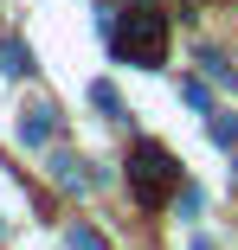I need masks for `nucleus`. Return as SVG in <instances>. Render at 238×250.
I'll return each mask as SVG.
<instances>
[{
	"label": "nucleus",
	"mask_w": 238,
	"mask_h": 250,
	"mask_svg": "<svg viewBox=\"0 0 238 250\" xmlns=\"http://www.w3.org/2000/svg\"><path fill=\"white\" fill-rule=\"evenodd\" d=\"M206 212V192L200 186H180V218H200Z\"/></svg>",
	"instance_id": "nucleus-9"
},
{
	"label": "nucleus",
	"mask_w": 238,
	"mask_h": 250,
	"mask_svg": "<svg viewBox=\"0 0 238 250\" xmlns=\"http://www.w3.org/2000/svg\"><path fill=\"white\" fill-rule=\"evenodd\" d=\"M193 250H213V244H206V237H193Z\"/></svg>",
	"instance_id": "nucleus-12"
},
{
	"label": "nucleus",
	"mask_w": 238,
	"mask_h": 250,
	"mask_svg": "<svg viewBox=\"0 0 238 250\" xmlns=\"http://www.w3.org/2000/svg\"><path fill=\"white\" fill-rule=\"evenodd\" d=\"M180 96H187V103H193V109H206V116H213V96H206V83H200V77H193V83H187Z\"/></svg>",
	"instance_id": "nucleus-11"
},
{
	"label": "nucleus",
	"mask_w": 238,
	"mask_h": 250,
	"mask_svg": "<svg viewBox=\"0 0 238 250\" xmlns=\"http://www.w3.org/2000/svg\"><path fill=\"white\" fill-rule=\"evenodd\" d=\"M200 64H206V71H213V77H219V83H238V71H232V64H225V58H219V52H200Z\"/></svg>",
	"instance_id": "nucleus-10"
},
{
	"label": "nucleus",
	"mask_w": 238,
	"mask_h": 250,
	"mask_svg": "<svg viewBox=\"0 0 238 250\" xmlns=\"http://www.w3.org/2000/svg\"><path fill=\"white\" fill-rule=\"evenodd\" d=\"M52 135H58V109H52V103H32V109L20 116V141H32V147H45Z\"/></svg>",
	"instance_id": "nucleus-4"
},
{
	"label": "nucleus",
	"mask_w": 238,
	"mask_h": 250,
	"mask_svg": "<svg viewBox=\"0 0 238 250\" xmlns=\"http://www.w3.org/2000/svg\"><path fill=\"white\" fill-rule=\"evenodd\" d=\"M97 26L110 32L116 64H161V52H167V20L148 7V0H135L129 13H110V20H97Z\"/></svg>",
	"instance_id": "nucleus-1"
},
{
	"label": "nucleus",
	"mask_w": 238,
	"mask_h": 250,
	"mask_svg": "<svg viewBox=\"0 0 238 250\" xmlns=\"http://www.w3.org/2000/svg\"><path fill=\"white\" fill-rule=\"evenodd\" d=\"M65 244H71V250H103V237L90 231V225H71V231H65Z\"/></svg>",
	"instance_id": "nucleus-8"
},
{
	"label": "nucleus",
	"mask_w": 238,
	"mask_h": 250,
	"mask_svg": "<svg viewBox=\"0 0 238 250\" xmlns=\"http://www.w3.org/2000/svg\"><path fill=\"white\" fill-rule=\"evenodd\" d=\"M174 186H180L174 154H167L161 141H135V147H129V192H135V206H142V212H155Z\"/></svg>",
	"instance_id": "nucleus-2"
},
{
	"label": "nucleus",
	"mask_w": 238,
	"mask_h": 250,
	"mask_svg": "<svg viewBox=\"0 0 238 250\" xmlns=\"http://www.w3.org/2000/svg\"><path fill=\"white\" fill-rule=\"evenodd\" d=\"M232 173H238V167H232Z\"/></svg>",
	"instance_id": "nucleus-14"
},
{
	"label": "nucleus",
	"mask_w": 238,
	"mask_h": 250,
	"mask_svg": "<svg viewBox=\"0 0 238 250\" xmlns=\"http://www.w3.org/2000/svg\"><path fill=\"white\" fill-rule=\"evenodd\" d=\"M52 180H58L65 192H97V186H103V173L90 167L84 154H52Z\"/></svg>",
	"instance_id": "nucleus-3"
},
{
	"label": "nucleus",
	"mask_w": 238,
	"mask_h": 250,
	"mask_svg": "<svg viewBox=\"0 0 238 250\" xmlns=\"http://www.w3.org/2000/svg\"><path fill=\"white\" fill-rule=\"evenodd\" d=\"M0 71H7V77H32V52H26L20 39H7V45H0Z\"/></svg>",
	"instance_id": "nucleus-5"
},
{
	"label": "nucleus",
	"mask_w": 238,
	"mask_h": 250,
	"mask_svg": "<svg viewBox=\"0 0 238 250\" xmlns=\"http://www.w3.org/2000/svg\"><path fill=\"white\" fill-rule=\"evenodd\" d=\"M0 237H7V218H0Z\"/></svg>",
	"instance_id": "nucleus-13"
},
{
	"label": "nucleus",
	"mask_w": 238,
	"mask_h": 250,
	"mask_svg": "<svg viewBox=\"0 0 238 250\" xmlns=\"http://www.w3.org/2000/svg\"><path fill=\"white\" fill-rule=\"evenodd\" d=\"M206 135H213L219 147H238V116H232V109H213V122H206Z\"/></svg>",
	"instance_id": "nucleus-6"
},
{
	"label": "nucleus",
	"mask_w": 238,
	"mask_h": 250,
	"mask_svg": "<svg viewBox=\"0 0 238 250\" xmlns=\"http://www.w3.org/2000/svg\"><path fill=\"white\" fill-rule=\"evenodd\" d=\"M90 103H97L110 122H122V96H116V83H103V77H97V83H90Z\"/></svg>",
	"instance_id": "nucleus-7"
}]
</instances>
